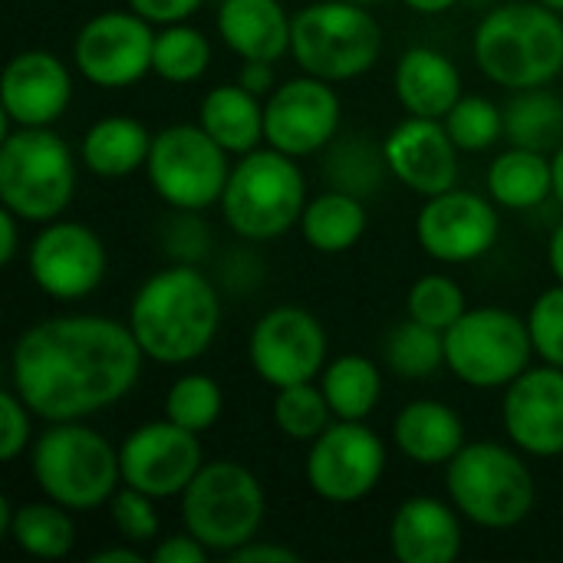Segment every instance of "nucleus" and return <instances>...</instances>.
Returning a JSON list of instances; mask_svg holds the SVG:
<instances>
[{
    "label": "nucleus",
    "instance_id": "50",
    "mask_svg": "<svg viewBox=\"0 0 563 563\" xmlns=\"http://www.w3.org/2000/svg\"><path fill=\"white\" fill-rule=\"evenodd\" d=\"M548 264H551L554 277L563 284V218L558 221L554 234H551V244H548Z\"/></svg>",
    "mask_w": 563,
    "mask_h": 563
},
{
    "label": "nucleus",
    "instance_id": "18",
    "mask_svg": "<svg viewBox=\"0 0 563 563\" xmlns=\"http://www.w3.org/2000/svg\"><path fill=\"white\" fill-rule=\"evenodd\" d=\"M119 465L122 485L165 501L185 495V488L205 465V452L198 432L162 419L145 422L125 435V442L119 445Z\"/></svg>",
    "mask_w": 563,
    "mask_h": 563
},
{
    "label": "nucleus",
    "instance_id": "39",
    "mask_svg": "<svg viewBox=\"0 0 563 563\" xmlns=\"http://www.w3.org/2000/svg\"><path fill=\"white\" fill-rule=\"evenodd\" d=\"M406 310H409L412 320H419V323L435 327V330L445 333L468 307H465V290L452 277H445V274H426V277H419L409 287Z\"/></svg>",
    "mask_w": 563,
    "mask_h": 563
},
{
    "label": "nucleus",
    "instance_id": "51",
    "mask_svg": "<svg viewBox=\"0 0 563 563\" xmlns=\"http://www.w3.org/2000/svg\"><path fill=\"white\" fill-rule=\"evenodd\" d=\"M409 10H416V13H426V16H435V13H445V10H452L459 0H402Z\"/></svg>",
    "mask_w": 563,
    "mask_h": 563
},
{
    "label": "nucleus",
    "instance_id": "42",
    "mask_svg": "<svg viewBox=\"0 0 563 563\" xmlns=\"http://www.w3.org/2000/svg\"><path fill=\"white\" fill-rule=\"evenodd\" d=\"M33 445V409L13 393H0V462H16Z\"/></svg>",
    "mask_w": 563,
    "mask_h": 563
},
{
    "label": "nucleus",
    "instance_id": "48",
    "mask_svg": "<svg viewBox=\"0 0 563 563\" xmlns=\"http://www.w3.org/2000/svg\"><path fill=\"white\" fill-rule=\"evenodd\" d=\"M20 254V218L10 208H0V264H13Z\"/></svg>",
    "mask_w": 563,
    "mask_h": 563
},
{
    "label": "nucleus",
    "instance_id": "29",
    "mask_svg": "<svg viewBox=\"0 0 563 563\" xmlns=\"http://www.w3.org/2000/svg\"><path fill=\"white\" fill-rule=\"evenodd\" d=\"M369 211L360 195L330 188L307 201L300 214V234L317 254H343L363 241Z\"/></svg>",
    "mask_w": 563,
    "mask_h": 563
},
{
    "label": "nucleus",
    "instance_id": "49",
    "mask_svg": "<svg viewBox=\"0 0 563 563\" xmlns=\"http://www.w3.org/2000/svg\"><path fill=\"white\" fill-rule=\"evenodd\" d=\"M89 563H145V554H139L132 544L129 548H106V551H96Z\"/></svg>",
    "mask_w": 563,
    "mask_h": 563
},
{
    "label": "nucleus",
    "instance_id": "20",
    "mask_svg": "<svg viewBox=\"0 0 563 563\" xmlns=\"http://www.w3.org/2000/svg\"><path fill=\"white\" fill-rule=\"evenodd\" d=\"M501 422L515 449L531 459L563 455V369L531 366L508 389Z\"/></svg>",
    "mask_w": 563,
    "mask_h": 563
},
{
    "label": "nucleus",
    "instance_id": "30",
    "mask_svg": "<svg viewBox=\"0 0 563 563\" xmlns=\"http://www.w3.org/2000/svg\"><path fill=\"white\" fill-rule=\"evenodd\" d=\"M320 389L333 409V419L366 422L383 399V373L363 353H343L320 373Z\"/></svg>",
    "mask_w": 563,
    "mask_h": 563
},
{
    "label": "nucleus",
    "instance_id": "55",
    "mask_svg": "<svg viewBox=\"0 0 563 563\" xmlns=\"http://www.w3.org/2000/svg\"><path fill=\"white\" fill-rule=\"evenodd\" d=\"M468 3H475V7H485V3H492V0H468Z\"/></svg>",
    "mask_w": 563,
    "mask_h": 563
},
{
    "label": "nucleus",
    "instance_id": "33",
    "mask_svg": "<svg viewBox=\"0 0 563 563\" xmlns=\"http://www.w3.org/2000/svg\"><path fill=\"white\" fill-rule=\"evenodd\" d=\"M383 360L406 383L429 379L445 366V333L409 317L389 330L383 343Z\"/></svg>",
    "mask_w": 563,
    "mask_h": 563
},
{
    "label": "nucleus",
    "instance_id": "31",
    "mask_svg": "<svg viewBox=\"0 0 563 563\" xmlns=\"http://www.w3.org/2000/svg\"><path fill=\"white\" fill-rule=\"evenodd\" d=\"M10 541L40 561H63L76 548V521L73 511L43 498V501H23L13 508L7 525Z\"/></svg>",
    "mask_w": 563,
    "mask_h": 563
},
{
    "label": "nucleus",
    "instance_id": "19",
    "mask_svg": "<svg viewBox=\"0 0 563 563\" xmlns=\"http://www.w3.org/2000/svg\"><path fill=\"white\" fill-rule=\"evenodd\" d=\"M73 102V73L49 49H20L0 79L3 129H49Z\"/></svg>",
    "mask_w": 563,
    "mask_h": 563
},
{
    "label": "nucleus",
    "instance_id": "10",
    "mask_svg": "<svg viewBox=\"0 0 563 563\" xmlns=\"http://www.w3.org/2000/svg\"><path fill=\"white\" fill-rule=\"evenodd\" d=\"M534 356L528 320L505 307L465 310L445 330V366L472 389H508Z\"/></svg>",
    "mask_w": 563,
    "mask_h": 563
},
{
    "label": "nucleus",
    "instance_id": "43",
    "mask_svg": "<svg viewBox=\"0 0 563 563\" xmlns=\"http://www.w3.org/2000/svg\"><path fill=\"white\" fill-rule=\"evenodd\" d=\"M198 214L201 211H175V218L165 231V251H168L172 264H198L208 254L211 234Z\"/></svg>",
    "mask_w": 563,
    "mask_h": 563
},
{
    "label": "nucleus",
    "instance_id": "47",
    "mask_svg": "<svg viewBox=\"0 0 563 563\" xmlns=\"http://www.w3.org/2000/svg\"><path fill=\"white\" fill-rule=\"evenodd\" d=\"M238 82L244 89H251L254 96L267 99L274 89H277V73H274V63H264V59H244L241 73H238Z\"/></svg>",
    "mask_w": 563,
    "mask_h": 563
},
{
    "label": "nucleus",
    "instance_id": "53",
    "mask_svg": "<svg viewBox=\"0 0 563 563\" xmlns=\"http://www.w3.org/2000/svg\"><path fill=\"white\" fill-rule=\"evenodd\" d=\"M544 7H551V10H558V13H563V0H541Z\"/></svg>",
    "mask_w": 563,
    "mask_h": 563
},
{
    "label": "nucleus",
    "instance_id": "54",
    "mask_svg": "<svg viewBox=\"0 0 563 563\" xmlns=\"http://www.w3.org/2000/svg\"><path fill=\"white\" fill-rule=\"evenodd\" d=\"M350 3H363V7H373V3H383V0H350Z\"/></svg>",
    "mask_w": 563,
    "mask_h": 563
},
{
    "label": "nucleus",
    "instance_id": "5",
    "mask_svg": "<svg viewBox=\"0 0 563 563\" xmlns=\"http://www.w3.org/2000/svg\"><path fill=\"white\" fill-rule=\"evenodd\" d=\"M307 201V178L297 158L261 145L231 165V178L218 208L238 238L261 244L300 228Z\"/></svg>",
    "mask_w": 563,
    "mask_h": 563
},
{
    "label": "nucleus",
    "instance_id": "3",
    "mask_svg": "<svg viewBox=\"0 0 563 563\" xmlns=\"http://www.w3.org/2000/svg\"><path fill=\"white\" fill-rule=\"evenodd\" d=\"M472 53L478 69L505 89L551 86L563 73V13L541 0L492 7L472 36Z\"/></svg>",
    "mask_w": 563,
    "mask_h": 563
},
{
    "label": "nucleus",
    "instance_id": "40",
    "mask_svg": "<svg viewBox=\"0 0 563 563\" xmlns=\"http://www.w3.org/2000/svg\"><path fill=\"white\" fill-rule=\"evenodd\" d=\"M155 505H158V498L122 485L109 501V515H112V525H115L119 538L129 541V544H148L152 538H158L162 518H158Z\"/></svg>",
    "mask_w": 563,
    "mask_h": 563
},
{
    "label": "nucleus",
    "instance_id": "36",
    "mask_svg": "<svg viewBox=\"0 0 563 563\" xmlns=\"http://www.w3.org/2000/svg\"><path fill=\"white\" fill-rule=\"evenodd\" d=\"M333 422V409L320 389V383H297L284 386L274 396V426L290 442H313Z\"/></svg>",
    "mask_w": 563,
    "mask_h": 563
},
{
    "label": "nucleus",
    "instance_id": "45",
    "mask_svg": "<svg viewBox=\"0 0 563 563\" xmlns=\"http://www.w3.org/2000/svg\"><path fill=\"white\" fill-rule=\"evenodd\" d=\"M211 558V551L195 538V534H175V538H165L155 551H152V561L155 563H205Z\"/></svg>",
    "mask_w": 563,
    "mask_h": 563
},
{
    "label": "nucleus",
    "instance_id": "27",
    "mask_svg": "<svg viewBox=\"0 0 563 563\" xmlns=\"http://www.w3.org/2000/svg\"><path fill=\"white\" fill-rule=\"evenodd\" d=\"M152 132L132 115H106L92 122L79 142L82 168L96 178H129L132 172H145L152 152Z\"/></svg>",
    "mask_w": 563,
    "mask_h": 563
},
{
    "label": "nucleus",
    "instance_id": "14",
    "mask_svg": "<svg viewBox=\"0 0 563 563\" xmlns=\"http://www.w3.org/2000/svg\"><path fill=\"white\" fill-rule=\"evenodd\" d=\"M327 356H330L327 330L303 307L267 310L247 336L251 369L257 373V379H264L274 389L320 379L323 366L330 363Z\"/></svg>",
    "mask_w": 563,
    "mask_h": 563
},
{
    "label": "nucleus",
    "instance_id": "41",
    "mask_svg": "<svg viewBox=\"0 0 563 563\" xmlns=\"http://www.w3.org/2000/svg\"><path fill=\"white\" fill-rule=\"evenodd\" d=\"M528 330H531V343L534 353L541 356V363L548 366H561L563 369V284L558 280L554 287H548L528 313Z\"/></svg>",
    "mask_w": 563,
    "mask_h": 563
},
{
    "label": "nucleus",
    "instance_id": "1",
    "mask_svg": "<svg viewBox=\"0 0 563 563\" xmlns=\"http://www.w3.org/2000/svg\"><path fill=\"white\" fill-rule=\"evenodd\" d=\"M142 363L145 353L129 320L59 313L16 336L10 389L43 422H86L135 389Z\"/></svg>",
    "mask_w": 563,
    "mask_h": 563
},
{
    "label": "nucleus",
    "instance_id": "22",
    "mask_svg": "<svg viewBox=\"0 0 563 563\" xmlns=\"http://www.w3.org/2000/svg\"><path fill=\"white\" fill-rule=\"evenodd\" d=\"M389 548L399 563H455L462 554L459 508L432 495L402 501L389 521Z\"/></svg>",
    "mask_w": 563,
    "mask_h": 563
},
{
    "label": "nucleus",
    "instance_id": "7",
    "mask_svg": "<svg viewBox=\"0 0 563 563\" xmlns=\"http://www.w3.org/2000/svg\"><path fill=\"white\" fill-rule=\"evenodd\" d=\"M76 195V158L53 129H3L0 201L20 221L49 224Z\"/></svg>",
    "mask_w": 563,
    "mask_h": 563
},
{
    "label": "nucleus",
    "instance_id": "46",
    "mask_svg": "<svg viewBox=\"0 0 563 563\" xmlns=\"http://www.w3.org/2000/svg\"><path fill=\"white\" fill-rule=\"evenodd\" d=\"M231 563H300V554L280 544H261L257 538L247 541L244 548H238L231 558Z\"/></svg>",
    "mask_w": 563,
    "mask_h": 563
},
{
    "label": "nucleus",
    "instance_id": "2",
    "mask_svg": "<svg viewBox=\"0 0 563 563\" xmlns=\"http://www.w3.org/2000/svg\"><path fill=\"white\" fill-rule=\"evenodd\" d=\"M129 327L145 360L188 366L201 360L221 327V297L198 264H172L142 280L129 303Z\"/></svg>",
    "mask_w": 563,
    "mask_h": 563
},
{
    "label": "nucleus",
    "instance_id": "35",
    "mask_svg": "<svg viewBox=\"0 0 563 563\" xmlns=\"http://www.w3.org/2000/svg\"><path fill=\"white\" fill-rule=\"evenodd\" d=\"M373 139L350 135V139H333V152L327 158V175L333 188L350 191V195H373L383 185V175L389 172L383 145L373 148Z\"/></svg>",
    "mask_w": 563,
    "mask_h": 563
},
{
    "label": "nucleus",
    "instance_id": "17",
    "mask_svg": "<svg viewBox=\"0 0 563 563\" xmlns=\"http://www.w3.org/2000/svg\"><path fill=\"white\" fill-rule=\"evenodd\" d=\"M498 201L465 188L426 198L416 214V241L439 264H472L498 244Z\"/></svg>",
    "mask_w": 563,
    "mask_h": 563
},
{
    "label": "nucleus",
    "instance_id": "12",
    "mask_svg": "<svg viewBox=\"0 0 563 563\" xmlns=\"http://www.w3.org/2000/svg\"><path fill=\"white\" fill-rule=\"evenodd\" d=\"M386 472V442L366 422L333 419L303 462L307 485L330 505H356L376 492Z\"/></svg>",
    "mask_w": 563,
    "mask_h": 563
},
{
    "label": "nucleus",
    "instance_id": "38",
    "mask_svg": "<svg viewBox=\"0 0 563 563\" xmlns=\"http://www.w3.org/2000/svg\"><path fill=\"white\" fill-rule=\"evenodd\" d=\"M442 122L459 152H485L505 135V109L488 96H462Z\"/></svg>",
    "mask_w": 563,
    "mask_h": 563
},
{
    "label": "nucleus",
    "instance_id": "32",
    "mask_svg": "<svg viewBox=\"0 0 563 563\" xmlns=\"http://www.w3.org/2000/svg\"><path fill=\"white\" fill-rule=\"evenodd\" d=\"M505 139L534 152H558L563 142V99L558 92L518 89L505 106Z\"/></svg>",
    "mask_w": 563,
    "mask_h": 563
},
{
    "label": "nucleus",
    "instance_id": "8",
    "mask_svg": "<svg viewBox=\"0 0 563 563\" xmlns=\"http://www.w3.org/2000/svg\"><path fill=\"white\" fill-rule=\"evenodd\" d=\"M383 53L379 20L363 3L350 0H313L294 13L290 56L300 73L350 82L376 66Z\"/></svg>",
    "mask_w": 563,
    "mask_h": 563
},
{
    "label": "nucleus",
    "instance_id": "16",
    "mask_svg": "<svg viewBox=\"0 0 563 563\" xmlns=\"http://www.w3.org/2000/svg\"><path fill=\"white\" fill-rule=\"evenodd\" d=\"M343 122V102L333 82L317 76H297L280 82L264 99V145L307 158L333 145Z\"/></svg>",
    "mask_w": 563,
    "mask_h": 563
},
{
    "label": "nucleus",
    "instance_id": "37",
    "mask_svg": "<svg viewBox=\"0 0 563 563\" xmlns=\"http://www.w3.org/2000/svg\"><path fill=\"white\" fill-rule=\"evenodd\" d=\"M221 412H224V393L205 373H185L165 393V419L198 435L208 432L221 419Z\"/></svg>",
    "mask_w": 563,
    "mask_h": 563
},
{
    "label": "nucleus",
    "instance_id": "23",
    "mask_svg": "<svg viewBox=\"0 0 563 563\" xmlns=\"http://www.w3.org/2000/svg\"><path fill=\"white\" fill-rule=\"evenodd\" d=\"M294 16L280 0H221L218 36L241 59L277 63L290 53Z\"/></svg>",
    "mask_w": 563,
    "mask_h": 563
},
{
    "label": "nucleus",
    "instance_id": "6",
    "mask_svg": "<svg viewBox=\"0 0 563 563\" xmlns=\"http://www.w3.org/2000/svg\"><path fill=\"white\" fill-rule=\"evenodd\" d=\"M525 452L501 442H465V449L445 465L449 501L462 518L485 531H508L528 521L534 511V475Z\"/></svg>",
    "mask_w": 563,
    "mask_h": 563
},
{
    "label": "nucleus",
    "instance_id": "44",
    "mask_svg": "<svg viewBox=\"0 0 563 563\" xmlns=\"http://www.w3.org/2000/svg\"><path fill=\"white\" fill-rule=\"evenodd\" d=\"M129 10H135L142 20H148L152 26H172V23H188L205 0H125Z\"/></svg>",
    "mask_w": 563,
    "mask_h": 563
},
{
    "label": "nucleus",
    "instance_id": "34",
    "mask_svg": "<svg viewBox=\"0 0 563 563\" xmlns=\"http://www.w3.org/2000/svg\"><path fill=\"white\" fill-rule=\"evenodd\" d=\"M211 66V40L191 23H172L155 33L152 73L172 86H188L201 79Z\"/></svg>",
    "mask_w": 563,
    "mask_h": 563
},
{
    "label": "nucleus",
    "instance_id": "28",
    "mask_svg": "<svg viewBox=\"0 0 563 563\" xmlns=\"http://www.w3.org/2000/svg\"><path fill=\"white\" fill-rule=\"evenodd\" d=\"M488 195L498 208L508 211H531L541 208L554 195V162L548 152L508 145L488 168Z\"/></svg>",
    "mask_w": 563,
    "mask_h": 563
},
{
    "label": "nucleus",
    "instance_id": "13",
    "mask_svg": "<svg viewBox=\"0 0 563 563\" xmlns=\"http://www.w3.org/2000/svg\"><path fill=\"white\" fill-rule=\"evenodd\" d=\"M155 26L135 10H106L89 16L73 40L79 76L99 89H125L152 73Z\"/></svg>",
    "mask_w": 563,
    "mask_h": 563
},
{
    "label": "nucleus",
    "instance_id": "9",
    "mask_svg": "<svg viewBox=\"0 0 563 563\" xmlns=\"http://www.w3.org/2000/svg\"><path fill=\"white\" fill-rule=\"evenodd\" d=\"M264 518V485L247 465L231 459L205 462L181 495V525L211 554L231 558L261 534Z\"/></svg>",
    "mask_w": 563,
    "mask_h": 563
},
{
    "label": "nucleus",
    "instance_id": "21",
    "mask_svg": "<svg viewBox=\"0 0 563 563\" xmlns=\"http://www.w3.org/2000/svg\"><path fill=\"white\" fill-rule=\"evenodd\" d=\"M386 165L416 195H442L459 185V145L442 119L409 115L383 139Z\"/></svg>",
    "mask_w": 563,
    "mask_h": 563
},
{
    "label": "nucleus",
    "instance_id": "26",
    "mask_svg": "<svg viewBox=\"0 0 563 563\" xmlns=\"http://www.w3.org/2000/svg\"><path fill=\"white\" fill-rule=\"evenodd\" d=\"M198 125L231 155H247L264 145V99L241 82H221L201 96Z\"/></svg>",
    "mask_w": 563,
    "mask_h": 563
},
{
    "label": "nucleus",
    "instance_id": "52",
    "mask_svg": "<svg viewBox=\"0 0 563 563\" xmlns=\"http://www.w3.org/2000/svg\"><path fill=\"white\" fill-rule=\"evenodd\" d=\"M554 198L563 205V142L558 145V152H554Z\"/></svg>",
    "mask_w": 563,
    "mask_h": 563
},
{
    "label": "nucleus",
    "instance_id": "15",
    "mask_svg": "<svg viewBox=\"0 0 563 563\" xmlns=\"http://www.w3.org/2000/svg\"><path fill=\"white\" fill-rule=\"evenodd\" d=\"M26 267L33 284L46 297L59 303H73L99 290V284L106 280L109 254L92 228L56 218L43 224L30 241Z\"/></svg>",
    "mask_w": 563,
    "mask_h": 563
},
{
    "label": "nucleus",
    "instance_id": "4",
    "mask_svg": "<svg viewBox=\"0 0 563 563\" xmlns=\"http://www.w3.org/2000/svg\"><path fill=\"white\" fill-rule=\"evenodd\" d=\"M30 472L40 495L69 511H96L122 488L119 449L86 422H46L30 445Z\"/></svg>",
    "mask_w": 563,
    "mask_h": 563
},
{
    "label": "nucleus",
    "instance_id": "24",
    "mask_svg": "<svg viewBox=\"0 0 563 563\" xmlns=\"http://www.w3.org/2000/svg\"><path fill=\"white\" fill-rule=\"evenodd\" d=\"M393 89L409 115L445 119L465 96L459 66L435 46H409L393 73Z\"/></svg>",
    "mask_w": 563,
    "mask_h": 563
},
{
    "label": "nucleus",
    "instance_id": "25",
    "mask_svg": "<svg viewBox=\"0 0 563 563\" xmlns=\"http://www.w3.org/2000/svg\"><path fill=\"white\" fill-rule=\"evenodd\" d=\"M393 439L412 465L435 468L449 465L465 449V422L439 399H416L393 419Z\"/></svg>",
    "mask_w": 563,
    "mask_h": 563
},
{
    "label": "nucleus",
    "instance_id": "11",
    "mask_svg": "<svg viewBox=\"0 0 563 563\" xmlns=\"http://www.w3.org/2000/svg\"><path fill=\"white\" fill-rule=\"evenodd\" d=\"M228 158L231 152L221 148L198 122H178L155 132L145 175L172 211H208L211 205H221L231 178Z\"/></svg>",
    "mask_w": 563,
    "mask_h": 563
}]
</instances>
